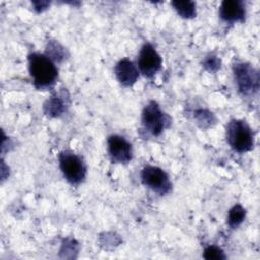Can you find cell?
Segmentation results:
<instances>
[{"label":"cell","instance_id":"cell-1","mask_svg":"<svg viewBox=\"0 0 260 260\" xmlns=\"http://www.w3.org/2000/svg\"><path fill=\"white\" fill-rule=\"evenodd\" d=\"M28 70L37 88L52 86L58 77L55 64L48 56L40 53H32L28 56Z\"/></svg>","mask_w":260,"mask_h":260},{"label":"cell","instance_id":"cell-2","mask_svg":"<svg viewBox=\"0 0 260 260\" xmlns=\"http://www.w3.org/2000/svg\"><path fill=\"white\" fill-rule=\"evenodd\" d=\"M226 141L235 151L244 153L253 149L255 138L251 127L245 121L234 119L226 125Z\"/></svg>","mask_w":260,"mask_h":260},{"label":"cell","instance_id":"cell-3","mask_svg":"<svg viewBox=\"0 0 260 260\" xmlns=\"http://www.w3.org/2000/svg\"><path fill=\"white\" fill-rule=\"evenodd\" d=\"M142 127L152 136H158L171 123L170 117L161 111L154 101L149 102L143 109L141 115Z\"/></svg>","mask_w":260,"mask_h":260},{"label":"cell","instance_id":"cell-4","mask_svg":"<svg viewBox=\"0 0 260 260\" xmlns=\"http://www.w3.org/2000/svg\"><path fill=\"white\" fill-rule=\"evenodd\" d=\"M235 81L243 95H253L259 89V72L249 63H236L233 67Z\"/></svg>","mask_w":260,"mask_h":260},{"label":"cell","instance_id":"cell-5","mask_svg":"<svg viewBox=\"0 0 260 260\" xmlns=\"http://www.w3.org/2000/svg\"><path fill=\"white\" fill-rule=\"evenodd\" d=\"M60 169L65 179L72 185H77L83 181L86 168L82 159L71 151H62L59 155Z\"/></svg>","mask_w":260,"mask_h":260},{"label":"cell","instance_id":"cell-6","mask_svg":"<svg viewBox=\"0 0 260 260\" xmlns=\"http://www.w3.org/2000/svg\"><path fill=\"white\" fill-rule=\"evenodd\" d=\"M140 177L144 186L159 195H166L172 189V183L168 174L158 167H144L141 171Z\"/></svg>","mask_w":260,"mask_h":260},{"label":"cell","instance_id":"cell-7","mask_svg":"<svg viewBox=\"0 0 260 260\" xmlns=\"http://www.w3.org/2000/svg\"><path fill=\"white\" fill-rule=\"evenodd\" d=\"M161 58L154 47L145 43L138 54L137 66L139 71L146 77H152L161 67Z\"/></svg>","mask_w":260,"mask_h":260},{"label":"cell","instance_id":"cell-8","mask_svg":"<svg viewBox=\"0 0 260 260\" xmlns=\"http://www.w3.org/2000/svg\"><path fill=\"white\" fill-rule=\"evenodd\" d=\"M108 151L113 161L127 164L132 158L131 144L123 137L117 134L108 138Z\"/></svg>","mask_w":260,"mask_h":260},{"label":"cell","instance_id":"cell-9","mask_svg":"<svg viewBox=\"0 0 260 260\" xmlns=\"http://www.w3.org/2000/svg\"><path fill=\"white\" fill-rule=\"evenodd\" d=\"M219 16L226 22L244 21L246 16V8L242 1L224 0L219 6Z\"/></svg>","mask_w":260,"mask_h":260},{"label":"cell","instance_id":"cell-10","mask_svg":"<svg viewBox=\"0 0 260 260\" xmlns=\"http://www.w3.org/2000/svg\"><path fill=\"white\" fill-rule=\"evenodd\" d=\"M115 75L122 85L131 86L137 81L139 73L133 62L125 58L116 64Z\"/></svg>","mask_w":260,"mask_h":260},{"label":"cell","instance_id":"cell-11","mask_svg":"<svg viewBox=\"0 0 260 260\" xmlns=\"http://www.w3.org/2000/svg\"><path fill=\"white\" fill-rule=\"evenodd\" d=\"M172 5L184 18H192L196 15V5L193 1H173Z\"/></svg>","mask_w":260,"mask_h":260},{"label":"cell","instance_id":"cell-12","mask_svg":"<svg viewBox=\"0 0 260 260\" xmlns=\"http://www.w3.org/2000/svg\"><path fill=\"white\" fill-rule=\"evenodd\" d=\"M245 216H246V209L242 205L236 204L229 211L228 223L231 228L235 229L244 221Z\"/></svg>","mask_w":260,"mask_h":260},{"label":"cell","instance_id":"cell-13","mask_svg":"<svg viewBox=\"0 0 260 260\" xmlns=\"http://www.w3.org/2000/svg\"><path fill=\"white\" fill-rule=\"evenodd\" d=\"M65 110V103L59 96H52L45 104V111L48 115L59 116Z\"/></svg>","mask_w":260,"mask_h":260},{"label":"cell","instance_id":"cell-14","mask_svg":"<svg viewBox=\"0 0 260 260\" xmlns=\"http://www.w3.org/2000/svg\"><path fill=\"white\" fill-rule=\"evenodd\" d=\"M203 257L205 259H224L225 255L220 248L216 246H208L203 252Z\"/></svg>","mask_w":260,"mask_h":260},{"label":"cell","instance_id":"cell-15","mask_svg":"<svg viewBox=\"0 0 260 260\" xmlns=\"http://www.w3.org/2000/svg\"><path fill=\"white\" fill-rule=\"evenodd\" d=\"M204 67L209 71H216L220 67V61L215 56H208L203 63Z\"/></svg>","mask_w":260,"mask_h":260},{"label":"cell","instance_id":"cell-16","mask_svg":"<svg viewBox=\"0 0 260 260\" xmlns=\"http://www.w3.org/2000/svg\"><path fill=\"white\" fill-rule=\"evenodd\" d=\"M196 116H197V119H198V122L200 123H203V127L205 124H210V122L212 121V113L210 112H207L205 110H200L198 112H196Z\"/></svg>","mask_w":260,"mask_h":260},{"label":"cell","instance_id":"cell-17","mask_svg":"<svg viewBox=\"0 0 260 260\" xmlns=\"http://www.w3.org/2000/svg\"><path fill=\"white\" fill-rule=\"evenodd\" d=\"M34 4H38L39 6H37V7H35V9L37 10V11H42L43 9H45L46 8V6L49 4L48 2H34Z\"/></svg>","mask_w":260,"mask_h":260}]
</instances>
